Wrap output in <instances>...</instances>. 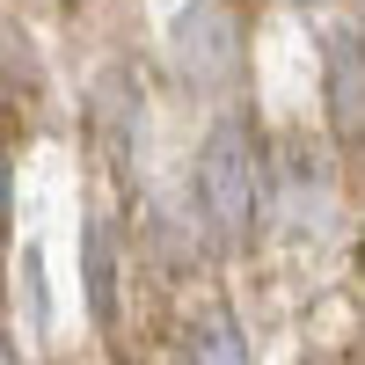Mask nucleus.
<instances>
[{"instance_id": "1", "label": "nucleus", "mask_w": 365, "mask_h": 365, "mask_svg": "<svg viewBox=\"0 0 365 365\" xmlns=\"http://www.w3.org/2000/svg\"><path fill=\"white\" fill-rule=\"evenodd\" d=\"M197 212L205 227L241 249V241L256 234V212H263V168H256V139L241 117H220V125L205 132L197 146Z\"/></svg>"}, {"instance_id": "2", "label": "nucleus", "mask_w": 365, "mask_h": 365, "mask_svg": "<svg viewBox=\"0 0 365 365\" xmlns=\"http://www.w3.org/2000/svg\"><path fill=\"white\" fill-rule=\"evenodd\" d=\"M168 51H175V66L197 96L234 88L241 81V22H234V8L227 0H190L168 29Z\"/></svg>"}, {"instance_id": "3", "label": "nucleus", "mask_w": 365, "mask_h": 365, "mask_svg": "<svg viewBox=\"0 0 365 365\" xmlns=\"http://www.w3.org/2000/svg\"><path fill=\"white\" fill-rule=\"evenodd\" d=\"M329 125H336L344 139L365 132V44L351 37V29L329 37Z\"/></svg>"}, {"instance_id": "4", "label": "nucleus", "mask_w": 365, "mask_h": 365, "mask_svg": "<svg viewBox=\"0 0 365 365\" xmlns=\"http://www.w3.org/2000/svg\"><path fill=\"white\" fill-rule=\"evenodd\" d=\"M81 270H88V307H96V322H110V314H117V234H110L103 220H88Z\"/></svg>"}, {"instance_id": "5", "label": "nucleus", "mask_w": 365, "mask_h": 365, "mask_svg": "<svg viewBox=\"0 0 365 365\" xmlns=\"http://www.w3.org/2000/svg\"><path fill=\"white\" fill-rule=\"evenodd\" d=\"M190 365H249V344H241L234 314H205L190 336Z\"/></svg>"}, {"instance_id": "6", "label": "nucleus", "mask_w": 365, "mask_h": 365, "mask_svg": "<svg viewBox=\"0 0 365 365\" xmlns=\"http://www.w3.org/2000/svg\"><path fill=\"white\" fill-rule=\"evenodd\" d=\"M8 220H15V168H8V146H0V241H8Z\"/></svg>"}, {"instance_id": "7", "label": "nucleus", "mask_w": 365, "mask_h": 365, "mask_svg": "<svg viewBox=\"0 0 365 365\" xmlns=\"http://www.w3.org/2000/svg\"><path fill=\"white\" fill-rule=\"evenodd\" d=\"M0 365H15V351H8V344H0Z\"/></svg>"}]
</instances>
